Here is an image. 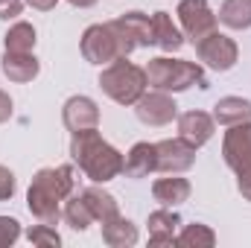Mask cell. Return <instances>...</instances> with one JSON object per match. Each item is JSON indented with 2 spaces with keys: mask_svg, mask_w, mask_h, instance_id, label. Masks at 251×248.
<instances>
[{
  "mask_svg": "<svg viewBox=\"0 0 251 248\" xmlns=\"http://www.w3.org/2000/svg\"><path fill=\"white\" fill-rule=\"evenodd\" d=\"M76 190V178H73V167H44L35 173L29 193H26V207L38 222L56 225L62 219V204L64 198Z\"/></svg>",
  "mask_w": 251,
  "mask_h": 248,
  "instance_id": "6da1fadb",
  "label": "cell"
},
{
  "mask_svg": "<svg viewBox=\"0 0 251 248\" xmlns=\"http://www.w3.org/2000/svg\"><path fill=\"white\" fill-rule=\"evenodd\" d=\"M70 158L79 164V170L97 181V184H105L111 178H117L123 173V155L105 143L100 137L97 128H85V131H73V140H70Z\"/></svg>",
  "mask_w": 251,
  "mask_h": 248,
  "instance_id": "7a4b0ae2",
  "label": "cell"
},
{
  "mask_svg": "<svg viewBox=\"0 0 251 248\" xmlns=\"http://www.w3.org/2000/svg\"><path fill=\"white\" fill-rule=\"evenodd\" d=\"M143 70H146V85H152L155 91L178 94V91H187L193 85L207 88V76H204L201 64H196V62L158 56V59H149V64Z\"/></svg>",
  "mask_w": 251,
  "mask_h": 248,
  "instance_id": "3957f363",
  "label": "cell"
},
{
  "mask_svg": "<svg viewBox=\"0 0 251 248\" xmlns=\"http://www.w3.org/2000/svg\"><path fill=\"white\" fill-rule=\"evenodd\" d=\"M100 88L120 105H134L146 94V70L137 64L114 59L100 73Z\"/></svg>",
  "mask_w": 251,
  "mask_h": 248,
  "instance_id": "277c9868",
  "label": "cell"
},
{
  "mask_svg": "<svg viewBox=\"0 0 251 248\" xmlns=\"http://www.w3.org/2000/svg\"><path fill=\"white\" fill-rule=\"evenodd\" d=\"M82 56L91 64H111L120 56V44H117V32L111 24H94L82 32Z\"/></svg>",
  "mask_w": 251,
  "mask_h": 248,
  "instance_id": "5b68a950",
  "label": "cell"
},
{
  "mask_svg": "<svg viewBox=\"0 0 251 248\" xmlns=\"http://www.w3.org/2000/svg\"><path fill=\"white\" fill-rule=\"evenodd\" d=\"M196 56H199V62L207 64L210 70H219L222 73V70H231L237 64L240 50H237L234 38H228L222 32H210L201 41H196Z\"/></svg>",
  "mask_w": 251,
  "mask_h": 248,
  "instance_id": "8992f818",
  "label": "cell"
},
{
  "mask_svg": "<svg viewBox=\"0 0 251 248\" xmlns=\"http://www.w3.org/2000/svg\"><path fill=\"white\" fill-rule=\"evenodd\" d=\"M176 15H178V24H181L184 35L193 44L201 41L204 35L216 32V15L210 12L207 0H181L178 9H176Z\"/></svg>",
  "mask_w": 251,
  "mask_h": 248,
  "instance_id": "52a82bcc",
  "label": "cell"
},
{
  "mask_svg": "<svg viewBox=\"0 0 251 248\" xmlns=\"http://www.w3.org/2000/svg\"><path fill=\"white\" fill-rule=\"evenodd\" d=\"M134 114L143 125H167L176 120L178 105L167 91H152V94H143L134 102Z\"/></svg>",
  "mask_w": 251,
  "mask_h": 248,
  "instance_id": "ba28073f",
  "label": "cell"
},
{
  "mask_svg": "<svg viewBox=\"0 0 251 248\" xmlns=\"http://www.w3.org/2000/svg\"><path fill=\"white\" fill-rule=\"evenodd\" d=\"M196 164V146L181 137H170L155 143V170L161 173H184Z\"/></svg>",
  "mask_w": 251,
  "mask_h": 248,
  "instance_id": "9c48e42d",
  "label": "cell"
},
{
  "mask_svg": "<svg viewBox=\"0 0 251 248\" xmlns=\"http://www.w3.org/2000/svg\"><path fill=\"white\" fill-rule=\"evenodd\" d=\"M222 158L225 164L237 173L240 167L251 164V120L237 125H228L225 140H222Z\"/></svg>",
  "mask_w": 251,
  "mask_h": 248,
  "instance_id": "30bf717a",
  "label": "cell"
},
{
  "mask_svg": "<svg viewBox=\"0 0 251 248\" xmlns=\"http://www.w3.org/2000/svg\"><path fill=\"white\" fill-rule=\"evenodd\" d=\"M62 120L70 131H85L100 125V108L91 97H70L62 108Z\"/></svg>",
  "mask_w": 251,
  "mask_h": 248,
  "instance_id": "8fae6325",
  "label": "cell"
},
{
  "mask_svg": "<svg viewBox=\"0 0 251 248\" xmlns=\"http://www.w3.org/2000/svg\"><path fill=\"white\" fill-rule=\"evenodd\" d=\"M213 125H216V120L210 114H204V111H187V114L178 117V137L199 149V146H204L213 137Z\"/></svg>",
  "mask_w": 251,
  "mask_h": 248,
  "instance_id": "7c38bea8",
  "label": "cell"
},
{
  "mask_svg": "<svg viewBox=\"0 0 251 248\" xmlns=\"http://www.w3.org/2000/svg\"><path fill=\"white\" fill-rule=\"evenodd\" d=\"M114 24L123 29V35L134 44V47H149V44H155L152 18H149V15H143V12H126L120 18H114Z\"/></svg>",
  "mask_w": 251,
  "mask_h": 248,
  "instance_id": "4fadbf2b",
  "label": "cell"
},
{
  "mask_svg": "<svg viewBox=\"0 0 251 248\" xmlns=\"http://www.w3.org/2000/svg\"><path fill=\"white\" fill-rule=\"evenodd\" d=\"M181 225V216L176 210H155L149 213V243L152 246H176V228Z\"/></svg>",
  "mask_w": 251,
  "mask_h": 248,
  "instance_id": "5bb4252c",
  "label": "cell"
},
{
  "mask_svg": "<svg viewBox=\"0 0 251 248\" xmlns=\"http://www.w3.org/2000/svg\"><path fill=\"white\" fill-rule=\"evenodd\" d=\"M38 70H41V64L32 53H9V50L3 53V73L9 82H18V85L32 82L38 76Z\"/></svg>",
  "mask_w": 251,
  "mask_h": 248,
  "instance_id": "9a60e30c",
  "label": "cell"
},
{
  "mask_svg": "<svg viewBox=\"0 0 251 248\" xmlns=\"http://www.w3.org/2000/svg\"><path fill=\"white\" fill-rule=\"evenodd\" d=\"M152 35H155V44H158L161 50H167V53H176V50H181V44H184V35H181V29L173 24V15H170V12H155V15H152Z\"/></svg>",
  "mask_w": 251,
  "mask_h": 248,
  "instance_id": "2e32d148",
  "label": "cell"
},
{
  "mask_svg": "<svg viewBox=\"0 0 251 248\" xmlns=\"http://www.w3.org/2000/svg\"><path fill=\"white\" fill-rule=\"evenodd\" d=\"M155 170V143H134L123 158V173L128 178H146Z\"/></svg>",
  "mask_w": 251,
  "mask_h": 248,
  "instance_id": "e0dca14e",
  "label": "cell"
},
{
  "mask_svg": "<svg viewBox=\"0 0 251 248\" xmlns=\"http://www.w3.org/2000/svg\"><path fill=\"white\" fill-rule=\"evenodd\" d=\"M102 240L111 248H128L137 243V228H134V222H128L126 216L117 213L102 222Z\"/></svg>",
  "mask_w": 251,
  "mask_h": 248,
  "instance_id": "ac0fdd59",
  "label": "cell"
},
{
  "mask_svg": "<svg viewBox=\"0 0 251 248\" xmlns=\"http://www.w3.org/2000/svg\"><path fill=\"white\" fill-rule=\"evenodd\" d=\"M213 120L219 125H237L251 120V102L243 97H222L213 105Z\"/></svg>",
  "mask_w": 251,
  "mask_h": 248,
  "instance_id": "d6986e66",
  "label": "cell"
},
{
  "mask_svg": "<svg viewBox=\"0 0 251 248\" xmlns=\"http://www.w3.org/2000/svg\"><path fill=\"white\" fill-rule=\"evenodd\" d=\"M152 196L164 207H176L190 198V181L187 178H158L152 184Z\"/></svg>",
  "mask_w": 251,
  "mask_h": 248,
  "instance_id": "ffe728a7",
  "label": "cell"
},
{
  "mask_svg": "<svg viewBox=\"0 0 251 248\" xmlns=\"http://www.w3.org/2000/svg\"><path fill=\"white\" fill-rule=\"evenodd\" d=\"M82 198H85V204H88V210L94 213L97 222H105V219H111V216L120 213L117 198H114L111 193L100 190V187H88V190H82Z\"/></svg>",
  "mask_w": 251,
  "mask_h": 248,
  "instance_id": "44dd1931",
  "label": "cell"
},
{
  "mask_svg": "<svg viewBox=\"0 0 251 248\" xmlns=\"http://www.w3.org/2000/svg\"><path fill=\"white\" fill-rule=\"evenodd\" d=\"M62 216H64V222H67L73 231H88V225H91V222H97V219H94V213L88 210V204H85L82 193H76V190L64 198Z\"/></svg>",
  "mask_w": 251,
  "mask_h": 248,
  "instance_id": "7402d4cb",
  "label": "cell"
},
{
  "mask_svg": "<svg viewBox=\"0 0 251 248\" xmlns=\"http://www.w3.org/2000/svg\"><path fill=\"white\" fill-rule=\"evenodd\" d=\"M219 21L228 29H249L251 26V0H225L219 9Z\"/></svg>",
  "mask_w": 251,
  "mask_h": 248,
  "instance_id": "603a6c76",
  "label": "cell"
},
{
  "mask_svg": "<svg viewBox=\"0 0 251 248\" xmlns=\"http://www.w3.org/2000/svg\"><path fill=\"white\" fill-rule=\"evenodd\" d=\"M3 44H6L9 53H32V47H35V29H32V24L18 21V24L6 32Z\"/></svg>",
  "mask_w": 251,
  "mask_h": 248,
  "instance_id": "cb8c5ba5",
  "label": "cell"
},
{
  "mask_svg": "<svg viewBox=\"0 0 251 248\" xmlns=\"http://www.w3.org/2000/svg\"><path fill=\"white\" fill-rule=\"evenodd\" d=\"M176 246L184 248H213L216 246V234L207 225H184V231L176 237Z\"/></svg>",
  "mask_w": 251,
  "mask_h": 248,
  "instance_id": "d4e9b609",
  "label": "cell"
},
{
  "mask_svg": "<svg viewBox=\"0 0 251 248\" xmlns=\"http://www.w3.org/2000/svg\"><path fill=\"white\" fill-rule=\"evenodd\" d=\"M26 240L32 246H41V248H59L62 246V237L56 231V225H47V222H38L26 231Z\"/></svg>",
  "mask_w": 251,
  "mask_h": 248,
  "instance_id": "484cf974",
  "label": "cell"
},
{
  "mask_svg": "<svg viewBox=\"0 0 251 248\" xmlns=\"http://www.w3.org/2000/svg\"><path fill=\"white\" fill-rule=\"evenodd\" d=\"M21 237V222L12 216H0V248H9Z\"/></svg>",
  "mask_w": 251,
  "mask_h": 248,
  "instance_id": "4316f807",
  "label": "cell"
},
{
  "mask_svg": "<svg viewBox=\"0 0 251 248\" xmlns=\"http://www.w3.org/2000/svg\"><path fill=\"white\" fill-rule=\"evenodd\" d=\"M12 196H15V175H12V170L0 167V201H6Z\"/></svg>",
  "mask_w": 251,
  "mask_h": 248,
  "instance_id": "83f0119b",
  "label": "cell"
},
{
  "mask_svg": "<svg viewBox=\"0 0 251 248\" xmlns=\"http://www.w3.org/2000/svg\"><path fill=\"white\" fill-rule=\"evenodd\" d=\"M237 187H240L243 198H249L251 201V164H246V167L237 170Z\"/></svg>",
  "mask_w": 251,
  "mask_h": 248,
  "instance_id": "f1b7e54d",
  "label": "cell"
},
{
  "mask_svg": "<svg viewBox=\"0 0 251 248\" xmlns=\"http://www.w3.org/2000/svg\"><path fill=\"white\" fill-rule=\"evenodd\" d=\"M24 12V3L21 0H0V21H12Z\"/></svg>",
  "mask_w": 251,
  "mask_h": 248,
  "instance_id": "f546056e",
  "label": "cell"
},
{
  "mask_svg": "<svg viewBox=\"0 0 251 248\" xmlns=\"http://www.w3.org/2000/svg\"><path fill=\"white\" fill-rule=\"evenodd\" d=\"M9 117H12V99H9V94L0 91V123H6Z\"/></svg>",
  "mask_w": 251,
  "mask_h": 248,
  "instance_id": "4dcf8cb0",
  "label": "cell"
},
{
  "mask_svg": "<svg viewBox=\"0 0 251 248\" xmlns=\"http://www.w3.org/2000/svg\"><path fill=\"white\" fill-rule=\"evenodd\" d=\"M26 3H29L32 9H38V12H50V9H53L59 0H26Z\"/></svg>",
  "mask_w": 251,
  "mask_h": 248,
  "instance_id": "1f68e13d",
  "label": "cell"
},
{
  "mask_svg": "<svg viewBox=\"0 0 251 248\" xmlns=\"http://www.w3.org/2000/svg\"><path fill=\"white\" fill-rule=\"evenodd\" d=\"M70 6H76V9H88V6H94L97 0H67Z\"/></svg>",
  "mask_w": 251,
  "mask_h": 248,
  "instance_id": "d6a6232c",
  "label": "cell"
}]
</instances>
